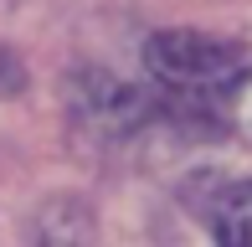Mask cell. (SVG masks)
Here are the masks:
<instances>
[{
	"mask_svg": "<svg viewBox=\"0 0 252 247\" xmlns=\"http://www.w3.org/2000/svg\"><path fill=\"white\" fill-rule=\"evenodd\" d=\"M144 67L175 98L211 103V98L237 93L252 77V47L232 36H206V31H155L144 47Z\"/></svg>",
	"mask_w": 252,
	"mask_h": 247,
	"instance_id": "obj_1",
	"label": "cell"
},
{
	"mask_svg": "<svg viewBox=\"0 0 252 247\" xmlns=\"http://www.w3.org/2000/svg\"><path fill=\"white\" fill-rule=\"evenodd\" d=\"M211 232L232 247H252V181H237L216 196L211 206Z\"/></svg>",
	"mask_w": 252,
	"mask_h": 247,
	"instance_id": "obj_2",
	"label": "cell"
}]
</instances>
